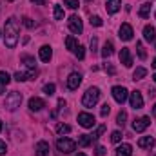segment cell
Wrapping results in <instances>:
<instances>
[{
  "label": "cell",
  "mask_w": 156,
  "mask_h": 156,
  "mask_svg": "<svg viewBox=\"0 0 156 156\" xmlns=\"http://www.w3.org/2000/svg\"><path fill=\"white\" fill-rule=\"evenodd\" d=\"M18 33H20V29H18L16 20H15V18H9V20L5 22V29H4V42H5L7 47H15V45H16V42H18Z\"/></svg>",
  "instance_id": "6da1fadb"
},
{
  "label": "cell",
  "mask_w": 156,
  "mask_h": 156,
  "mask_svg": "<svg viewBox=\"0 0 156 156\" xmlns=\"http://www.w3.org/2000/svg\"><path fill=\"white\" fill-rule=\"evenodd\" d=\"M100 100V89L98 87H89L83 96H82V105L83 107H94Z\"/></svg>",
  "instance_id": "7a4b0ae2"
},
{
  "label": "cell",
  "mask_w": 156,
  "mask_h": 156,
  "mask_svg": "<svg viewBox=\"0 0 156 156\" xmlns=\"http://www.w3.org/2000/svg\"><path fill=\"white\" fill-rule=\"evenodd\" d=\"M20 104H22V93H18V91H11L5 96V102H4L7 111H16L20 107Z\"/></svg>",
  "instance_id": "3957f363"
},
{
  "label": "cell",
  "mask_w": 156,
  "mask_h": 156,
  "mask_svg": "<svg viewBox=\"0 0 156 156\" xmlns=\"http://www.w3.org/2000/svg\"><path fill=\"white\" fill-rule=\"evenodd\" d=\"M56 149L64 154H71L75 149H76V142H73L71 138H58L56 142Z\"/></svg>",
  "instance_id": "277c9868"
},
{
  "label": "cell",
  "mask_w": 156,
  "mask_h": 156,
  "mask_svg": "<svg viewBox=\"0 0 156 156\" xmlns=\"http://www.w3.org/2000/svg\"><path fill=\"white\" fill-rule=\"evenodd\" d=\"M111 93H113V98L116 100L118 104H123V102L129 98V91H127L123 85H115Z\"/></svg>",
  "instance_id": "5b68a950"
},
{
  "label": "cell",
  "mask_w": 156,
  "mask_h": 156,
  "mask_svg": "<svg viewBox=\"0 0 156 156\" xmlns=\"http://www.w3.org/2000/svg\"><path fill=\"white\" fill-rule=\"evenodd\" d=\"M78 123L83 127V129H93L94 127V116L91 115V113H80L78 115Z\"/></svg>",
  "instance_id": "8992f818"
},
{
  "label": "cell",
  "mask_w": 156,
  "mask_h": 156,
  "mask_svg": "<svg viewBox=\"0 0 156 156\" xmlns=\"http://www.w3.org/2000/svg\"><path fill=\"white\" fill-rule=\"evenodd\" d=\"M67 26H69L71 33H75V35H80V33H82V29H83L82 18H80V16H76V15H73V16L67 20Z\"/></svg>",
  "instance_id": "52a82bcc"
},
{
  "label": "cell",
  "mask_w": 156,
  "mask_h": 156,
  "mask_svg": "<svg viewBox=\"0 0 156 156\" xmlns=\"http://www.w3.org/2000/svg\"><path fill=\"white\" fill-rule=\"evenodd\" d=\"M129 102H131V107L133 109H142L144 107V96L140 91H133L129 93Z\"/></svg>",
  "instance_id": "ba28073f"
},
{
  "label": "cell",
  "mask_w": 156,
  "mask_h": 156,
  "mask_svg": "<svg viewBox=\"0 0 156 156\" xmlns=\"http://www.w3.org/2000/svg\"><path fill=\"white\" fill-rule=\"evenodd\" d=\"M149 125H151V118L149 116H142V118H138V120H134L133 129H134L136 133H144Z\"/></svg>",
  "instance_id": "9c48e42d"
},
{
  "label": "cell",
  "mask_w": 156,
  "mask_h": 156,
  "mask_svg": "<svg viewBox=\"0 0 156 156\" xmlns=\"http://www.w3.org/2000/svg\"><path fill=\"white\" fill-rule=\"evenodd\" d=\"M80 83H82V75H80V73H71V75L67 76V89L75 91V89H78Z\"/></svg>",
  "instance_id": "30bf717a"
},
{
  "label": "cell",
  "mask_w": 156,
  "mask_h": 156,
  "mask_svg": "<svg viewBox=\"0 0 156 156\" xmlns=\"http://www.w3.org/2000/svg\"><path fill=\"white\" fill-rule=\"evenodd\" d=\"M133 35H134V31H133L131 24H122V27H120V38L129 42V40H133Z\"/></svg>",
  "instance_id": "8fae6325"
},
{
  "label": "cell",
  "mask_w": 156,
  "mask_h": 156,
  "mask_svg": "<svg viewBox=\"0 0 156 156\" xmlns=\"http://www.w3.org/2000/svg\"><path fill=\"white\" fill-rule=\"evenodd\" d=\"M120 62H122L125 67H131V66H133V55H131V51H129L127 47H123V49L120 51Z\"/></svg>",
  "instance_id": "7c38bea8"
},
{
  "label": "cell",
  "mask_w": 156,
  "mask_h": 156,
  "mask_svg": "<svg viewBox=\"0 0 156 156\" xmlns=\"http://www.w3.org/2000/svg\"><path fill=\"white\" fill-rule=\"evenodd\" d=\"M44 107H45V102H44L42 98H38V96H33V98L29 100V109H31V111L38 113V111H42Z\"/></svg>",
  "instance_id": "4fadbf2b"
},
{
  "label": "cell",
  "mask_w": 156,
  "mask_h": 156,
  "mask_svg": "<svg viewBox=\"0 0 156 156\" xmlns=\"http://www.w3.org/2000/svg\"><path fill=\"white\" fill-rule=\"evenodd\" d=\"M38 56L42 62H49L51 58H53V49L49 47V45H42L38 51Z\"/></svg>",
  "instance_id": "5bb4252c"
},
{
  "label": "cell",
  "mask_w": 156,
  "mask_h": 156,
  "mask_svg": "<svg viewBox=\"0 0 156 156\" xmlns=\"http://www.w3.org/2000/svg\"><path fill=\"white\" fill-rule=\"evenodd\" d=\"M35 153H37V156H49V144L47 142H38L37 144V147H35Z\"/></svg>",
  "instance_id": "9a60e30c"
},
{
  "label": "cell",
  "mask_w": 156,
  "mask_h": 156,
  "mask_svg": "<svg viewBox=\"0 0 156 156\" xmlns=\"http://www.w3.org/2000/svg\"><path fill=\"white\" fill-rule=\"evenodd\" d=\"M105 7H107V13L115 15V13H118V11H120V7H122V2H120V0H107Z\"/></svg>",
  "instance_id": "2e32d148"
},
{
  "label": "cell",
  "mask_w": 156,
  "mask_h": 156,
  "mask_svg": "<svg viewBox=\"0 0 156 156\" xmlns=\"http://www.w3.org/2000/svg\"><path fill=\"white\" fill-rule=\"evenodd\" d=\"M153 145H154V138L153 136H142L138 140V147H142V149H149Z\"/></svg>",
  "instance_id": "e0dca14e"
},
{
  "label": "cell",
  "mask_w": 156,
  "mask_h": 156,
  "mask_svg": "<svg viewBox=\"0 0 156 156\" xmlns=\"http://www.w3.org/2000/svg\"><path fill=\"white\" fill-rule=\"evenodd\" d=\"M144 38L147 40V42H154L156 40V31L153 26H145L144 27Z\"/></svg>",
  "instance_id": "ac0fdd59"
},
{
  "label": "cell",
  "mask_w": 156,
  "mask_h": 156,
  "mask_svg": "<svg viewBox=\"0 0 156 156\" xmlns=\"http://www.w3.org/2000/svg\"><path fill=\"white\" fill-rule=\"evenodd\" d=\"M116 156H133V147L129 144H122L116 149Z\"/></svg>",
  "instance_id": "d6986e66"
},
{
  "label": "cell",
  "mask_w": 156,
  "mask_h": 156,
  "mask_svg": "<svg viewBox=\"0 0 156 156\" xmlns=\"http://www.w3.org/2000/svg\"><path fill=\"white\" fill-rule=\"evenodd\" d=\"M113 53H115L113 42H109V40H107V42L104 44V47H102V56H104V58H109V56H111Z\"/></svg>",
  "instance_id": "ffe728a7"
},
{
  "label": "cell",
  "mask_w": 156,
  "mask_h": 156,
  "mask_svg": "<svg viewBox=\"0 0 156 156\" xmlns=\"http://www.w3.org/2000/svg\"><path fill=\"white\" fill-rule=\"evenodd\" d=\"M138 15L142 18H149L151 16V4H142L140 9H138Z\"/></svg>",
  "instance_id": "44dd1931"
},
{
  "label": "cell",
  "mask_w": 156,
  "mask_h": 156,
  "mask_svg": "<svg viewBox=\"0 0 156 156\" xmlns=\"http://www.w3.org/2000/svg\"><path fill=\"white\" fill-rule=\"evenodd\" d=\"M91 142H93V140H91V134H80V136H78V145H80V147H89Z\"/></svg>",
  "instance_id": "7402d4cb"
},
{
  "label": "cell",
  "mask_w": 156,
  "mask_h": 156,
  "mask_svg": "<svg viewBox=\"0 0 156 156\" xmlns=\"http://www.w3.org/2000/svg\"><path fill=\"white\" fill-rule=\"evenodd\" d=\"M53 15H55L56 20H62V18H64V7H62L60 4H55V5H53Z\"/></svg>",
  "instance_id": "603a6c76"
},
{
  "label": "cell",
  "mask_w": 156,
  "mask_h": 156,
  "mask_svg": "<svg viewBox=\"0 0 156 156\" xmlns=\"http://www.w3.org/2000/svg\"><path fill=\"white\" fill-rule=\"evenodd\" d=\"M145 75H147V69L145 67H136L134 73H133V80H142Z\"/></svg>",
  "instance_id": "cb8c5ba5"
},
{
  "label": "cell",
  "mask_w": 156,
  "mask_h": 156,
  "mask_svg": "<svg viewBox=\"0 0 156 156\" xmlns=\"http://www.w3.org/2000/svg\"><path fill=\"white\" fill-rule=\"evenodd\" d=\"M22 60H24V64H26V67H27V69H35V66H37V64H35V58H33V56L24 55V56H22Z\"/></svg>",
  "instance_id": "d4e9b609"
},
{
  "label": "cell",
  "mask_w": 156,
  "mask_h": 156,
  "mask_svg": "<svg viewBox=\"0 0 156 156\" xmlns=\"http://www.w3.org/2000/svg\"><path fill=\"white\" fill-rule=\"evenodd\" d=\"M104 131H105V125H100V127H96V129H94V133L91 134V140H93V142H96V140H98V138L104 134Z\"/></svg>",
  "instance_id": "484cf974"
},
{
  "label": "cell",
  "mask_w": 156,
  "mask_h": 156,
  "mask_svg": "<svg viewBox=\"0 0 156 156\" xmlns=\"http://www.w3.org/2000/svg\"><path fill=\"white\" fill-rule=\"evenodd\" d=\"M66 45H67V49H69V51H75V49L78 47L75 37H67V38H66Z\"/></svg>",
  "instance_id": "4316f807"
},
{
  "label": "cell",
  "mask_w": 156,
  "mask_h": 156,
  "mask_svg": "<svg viewBox=\"0 0 156 156\" xmlns=\"http://www.w3.org/2000/svg\"><path fill=\"white\" fill-rule=\"evenodd\" d=\"M69 131H71V127H69L67 123H58V125H56V133H58V134H67Z\"/></svg>",
  "instance_id": "83f0119b"
},
{
  "label": "cell",
  "mask_w": 156,
  "mask_h": 156,
  "mask_svg": "<svg viewBox=\"0 0 156 156\" xmlns=\"http://www.w3.org/2000/svg\"><path fill=\"white\" fill-rule=\"evenodd\" d=\"M9 82H11L9 73H5V71H0V85H7Z\"/></svg>",
  "instance_id": "f1b7e54d"
},
{
  "label": "cell",
  "mask_w": 156,
  "mask_h": 156,
  "mask_svg": "<svg viewBox=\"0 0 156 156\" xmlns=\"http://www.w3.org/2000/svg\"><path fill=\"white\" fill-rule=\"evenodd\" d=\"M125 120H127V113H125V111H120L118 116H116V123L123 127V125H125Z\"/></svg>",
  "instance_id": "f546056e"
},
{
  "label": "cell",
  "mask_w": 156,
  "mask_h": 156,
  "mask_svg": "<svg viewBox=\"0 0 156 156\" xmlns=\"http://www.w3.org/2000/svg\"><path fill=\"white\" fill-rule=\"evenodd\" d=\"M136 49H138V56H140L142 60H145V58H147V53H145V49H144V44H142V42H138V44H136Z\"/></svg>",
  "instance_id": "4dcf8cb0"
},
{
  "label": "cell",
  "mask_w": 156,
  "mask_h": 156,
  "mask_svg": "<svg viewBox=\"0 0 156 156\" xmlns=\"http://www.w3.org/2000/svg\"><path fill=\"white\" fill-rule=\"evenodd\" d=\"M55 89H56V87H55V83H45V85H44V93H45L47 96L55 94Z\"/></svg>",
  "instance_id": "1f68e13d"
},
{
  "label": "cell",
  "mask_w": 156,
  "mask_h": 156,
  "mask_svg": "<svg viewBox=\"0 0 156 156\" xmlns=\"http://www.w3.org/2000/svg\"><path fill=\"white\" fill-rule=\"evenodd\" d=\"M75 55H76L78 60H83V56H85V47H83V45H78L76 49H75Z\"/></svg>",
  "instance_id": "d6a6232c"
},
{
  "label": "cell",
  "mask_w": 156,
  "mask_h": 156,
  "mask_svg": "<svg viewBox=\"0 0 156 156\" xmlns=\"http://www.w3.org/2000/svg\"><path fill=\"white\" fill-rule=\"evenodd\" d=\"M120 140H122V133H120V131H113V133H111V142H113V144H118Z\"/></svg>",
  "instance_id": "836d02e7"
},
{
  "label": "cell",
  "mask_w": 156,
  "mask_h": 156,
  "mask_svg": "<svg viewBox=\"0 0 156 156\" xmlns=\"http://www.w3.org/2000/svg\"><path fill=\"white\" fill-rule=\"evenodd\" d=\"M64 4H66L69 9H76L78 5H80V2H78V0H64Z\"/></svg>",
  "instance_id": "e575fe53"
},
{
  "label": "cell",
  "mask_w": 156,
  "mask_h": 156,
  "mask_svg": "<svg viewBox=\"0 0 156 156\" xmlns=\"http://www.w3.org/2000/svg\"><path fill=\"white\" fill-rule=\"evenodd\" d=\"M109 113H111V105H109V104H104V105H102V109H100V115L105 118Z\"/></svg>",
  "instance_id": "d590c367"
},
{
  "label": "cell",
  "mask_w": 156,
  "mask_h": 156,
  "mask_svg": "<svg viewBox=\"0 0 156 156\" xmlns=\"http://www.w3.org/2000/svg\"><path fill=\"white\" fill-rule=\"evenodd\" d=\"M91 26L100 27V26H102V18H100V16H91Z\"/></svg>",
  "instance_id": "8d00e7d4"
},
{
  "label": "cell",
  "mask_w": 156,
  "mask_h": 156,
  "mask_svg": "<svg viewBox=\"0 0 156 156\" xmlns=\"http://www.w3.org/2000/svg\"><path fill=\"white\" fill-rule=\"evenodd\" d=\"M22 22H24V26H26V27H29V29H31V27H35V22H33V20L29 18V16H26V18H24Z\"/></svg>",
  "instance_id": "74e56055"
},
{
  "label": "cell",
  "mask_w": 156,
  "mask_h": 156,
  "mask_svg": "<svg viewBox=\"0 0 156 156\" xmlns=\"http://www.w3.org/2000/svg\"><path fill=\"white\" fill-rule=\"evenodd\" d=\"M96 47H98V38H96V37H93V38H91V51H93V53H96Z\"/></svg>",
  "instance_id": "f35d334b"
},
{
  "label": "cell",
  "mask_w": 156,
  "mask_h": 156,
  "mask_svg": "<svg viewBox=\"0 0 156 156\" xmlns=\"http://www.w3.org/2000/svg\"><path fill=\"white\" fill-rule=\"evenodd\" d=\"M5 153H7V145H5V142L0 140V156H4Z\"/></svg>",
  "instance_id": "ab89813d"
},
{
  "label": "cell",
  "mask_w": 156,
  "mask_h": 156,
  "mask_svg": "<svg viewBox=\"0 0 156 156\" xmlns=\"http://www.w3.org/2000/svg\"><path fill=\"white\" fill-rule=\"evenodd\" d=\"M105 154V149L104 147H96V156H104Z\"/></svg>",
  "instance_id": "60d3db41"
},
{
  "label": "cell",
  "mask_w": 156,
  "mask_h": 156,
  "mask_svg": "<svg viewBox=\"0 0 156 156\" xmlns=\"http://www.w3.org/2000/svg\"><path fill=\"white\" fill-rule=\"evenodd\" d=\"M31 2H33V4H38V5H44V4H45V0H31Z\"/></svg>",
  "instance_id": "b9f144b4"
},
{
  "label": "cell",
  "mask_w": 156,
  "mask_h": 156,
  "mask_svg": "<svg viewBox=\"0 0 156 156\" xmlns=\"http://www.w3.org/2000/svg\"><path fill=\"white\" fill-rule=\"evenodd\" d=\"M4 91H5V85H0V94H2Z\"/></svg>",
  "instance_id": "7bdbcfd3"
},
{
  "label": "cell",
  "mask_w": 156,
  "mask_h": 156,
  "mask_svg": "<svg viewBox=\"0 0 156 156\" xmlns=\"http://www.w3.org/2000/svg\"><path fill=\"white\" fill-rule=\"evenodd\" d=\"M153 67H154V69H156V58H154V60H153Z\"/></svg>",
  "instance_id": "ee69618b"
},
{
  "label": "cell",
  "mask_w": 156,
  "mask_h": 156,
  "mask_svg": "<svg viewBox=\"0 0 156 156\" xmlns=\"http://www.w3.org/2000/svg\"><path fill=\"white\" fill-rule=\"evenodd\" d=\"M76 156H85V154H83V153H78V154Z\"/></svg>",
  "instance_id": "f6af8a7d"
},
{
  "label": "cell",
  "mask_w": 156,
  "mask_h": 156,
  "mask_svg": "<svg viewBox=\"0 0 156 156\" xmlns=\"http://www.w3.org/2000/svg\"><path fill=\"white\" fill-rule=\"evenodd\" d=\"M0 133H2V122H0Z\"/></svg>",
  "instance_id": "bcb514c9"
},
{
  "label": "cell",
  "mask_w": 156,
  "mask_h": 156,
  "mask_svg": "<svg viewBox=\"0 0 156 156\" xmlns=\"http://www.w3.org/2000/svg\"><path fill=\"white\" fill-rule=\"evenodd\" d=\"M153 78H154V83H156V73H154V76H153Z\"/></svg>",
  "instance_id": "7dc6e473"
},
{
  "label": "cell",
  "mask_w": 156,
  "mask_h": 156,
  "mask_svg": "<svg viewBox=\"0 0 156 156\" xmlns=\"http://www.w3.org/2000/svg\"><path fill=\"white\" fill-rule=\"evenodd\" d=\"M7 2H15V0H7Z\"/></svg>",
  "instance_id": "c3c4849f"
},
{
  "label": "cell",
  "mask_w": 156,
  "mask_h": 156,
  "mask_svg": "<svg viewBox=\"0 0 156 156\" xmlns=\"http://www.w3.org/2000/svg\"><path fill=\"white\" fill-rule=\"evenodd\" d=\"M0 37H2V31H0Z\"/></svg>",
  "instance_id": "681fc988"
}]
</instances>
